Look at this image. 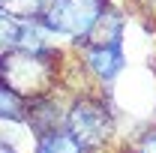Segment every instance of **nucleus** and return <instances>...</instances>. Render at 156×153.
<instances>
[{"mask_svg":"<svg viewBox=\"0 0 156 153\" xmlns=\"http://www.w3.org/2000/svg\"><path fill=\"white\" fill-rule=\"evenodd\" d=\"M135 6L144 12V15H150V18H156V0H135Z\"/></svg>","mask_w":156,"mask_h":153,"instance_id":"f8f14e48","label":"nucleus"},{"mask_svg":"<svg viewBox=\"0 0 156 153\" xmlns=\"http://www.w3.org/2000/svg\"><path fill=\"white\" fill-rule=\"evenodd\" d=\"M72 54L81 63V69L87 72V78L96 84V87H111L117 78L126 72L129 60H126V48L120 42H105V45H96V42H81V45H72Z\"/></svg>","mask_w":156,"mask_h":153,"instance_id":"20e7f679","label":"nucleus"},{"mask_svg":"<svg viewBox=\"0 0 156 153\" xmlns=\"http://www.w3.org/2000/svg\"><path fill=\"white\" fill-rule=\"evenodd\" d=\"M63 126L72 132L78 144L90 153H105L111 147L117 135V108L114 99L105 93L102 87H90L72 93V99L66 102V117Z\"/></svg>","mask_w":156,"mask_h":153,"instance_id":"f03ea898","label":"nucleus"},{"mask_svg":"<svg viewBox=\"0 0 156 153\" xmlns=\"http://www.w3.org/2000/svg\"><path fill=\"white\" fill-rule=\"evenodd\" d=\"M69 48H45V51H3L0 54V81L24 99L57 93L63 84V63Z\"/></svg>","mask_w":156,"mask_h":153,"instance_id":"f257e3e1","label":"nucleus"},{"mask_svg":"<svg viewBox=\"0 0 156 153\" xmlns=\"http://www.w3.org/2000/svg\"><path fill=\"white\" fill-rule=\"evenodd\" d=\"M108 153H132V147H117V150H108Z\"/></svg>","mask_w":156,"mask_h":153,"instance_id":"ddd939ff","label":"nucleus"},{"mask_svg":"<svg viewBox=\"0 0 156 153\" xmlns=\"http://www.w3.org/2000/svg\"><path fill=\"white\" fill-rule=\"evenodd\" d=\"M24 114H27V99L0 81V120L3 117H24Z\"/></svg>","mask_w":156,"mask_h":153,"instance_id":"6e6552de","label":"nucleus"},{"mask_svg":"<svg viewBox=\"0 0 156 153\" xmlns=\"http://www.w3.org/2000/svg\"><path fill=\"white\" fill-rule=\"evenodd\" d=\"M129 147H132V153H156V126H147Z\"/></svg>","mask_w":156,"mask_h":153,"instance_id":"9b49d317","label":"nucleus"},{"mask_svg":"<svg viewBox=\"0 0 156 153\" xmlns=\"http://www.w3.org/2000/svg\"><path fill=\"white\" fill-rule=\"evenodd\" d=\"M33 153H90V150H84L66 126H54V129L39 132V141H36Z\"/></svg>","mask_w":156,"mask_h":153,"instance_id":"0eeeda50","label":"nucleus"},{"mask_svg":"<svg viewBox=\"0 0 156 153\" xmlns=\"http://www.w3.org/2000/svg\"><path fill=\"white\" fill-rule=\"evenodd\" d=\"M108 6L111 0H48L39 21L54 39H66V45L72 48L90 33V27Z\"/></svg>","mask_w":156,"mask_h":153,"instance_id":"7ed1b4c3","label":"nucleus"},{"mask_svg":"<svg viewBox=\"0 0 156 153\" xmlns=\"http://www.w3.org/2000/svg\"><path fill=\"white\" fill-rule=\"evenodd\" d=\"M51 45H57V39L48 33V27L39 18H21L18 42H15L18 51H45V48H51Z\"/></svg>","mask_w":156,"mask_h":153,"instance_id":"423d86ee","label":"nucleus"},{"mask_svg":"<svg viewBox=\"0 0 156 153\" xmlns=\"http://www.w3.org/2000/svg\"><path fill=\"white\" fill-rule=\"evenodd\" d=\"M39 132L27 117H3L0 120V150L6 153H33Z\"/></svg>","mask_w":156,"mask_h":153,"instance_id":"39448f33","label":"nucleus"},{"mask_svg":"<svg viewBox=\"0 0 156 153\" xmlns=\"http://www.w3.org/2000/svg\"><path fill=\"white\" fill-rule=\"evenodd\" d=\"M48 0H0V9H6L15 18H39Z\"/></svg>","mask_w":156,"mask_h":153,"instance_id":"1a4fd4ad","label":"nucleus"},{"mask_svg":"<svg viewBox=\"0 0 156 153\" xmlns=\"http://www.w3.org/2000/svg\"><path fill=\"white\" fill-rule=\"evenodd\" d=\"M18 27H21V18L9 15L6 9H0V54L15 48V42H18Z\"/></svg>","mask_w":156,"mask_h":153,"instance_id":"9d476101","label":"nucleus"}]
</instances>
